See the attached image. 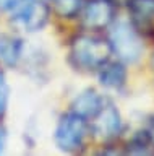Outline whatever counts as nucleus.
<instances>
[{"mask_svg": "<svg viewBox=\"0 0 154 156\" xmlns=\"http://www.w3.org/2000/svg\"><path fill=\"white\" fill-rule=\"evenodd\" d=\"M112 49L109 41L91 34H80L73 39L70 47V58L75 67L81 70H98L109 60Z\"/></svg>", "mask_w": 154, "mask_h": 156, "instance_id": "obj_1", "label": "nucleus"}, {"mask_svg": "<svg viewBox=\"0 0 154 156\" xmlns=\"http://www.w3.org/2000/svg\"><path fill=\"white\" fill-rule=\"evenodd\" d=\"M109 44L112 52L125 63H135L143 55L144 46L133 23L115 21L109 31Z\"/></svg>", "mask_w": 154, "mask_h": 156, "instance_id": "obj_2", "label": "nucleus"}, {"mask_svg": "<svg viewBox=\"0 0 154 156\" xmlns=\"http://www.w3.org/2000/svg\"><path fill=\"white\" fill-rule=\"evenodd\" d=\"M86 133H88V124L86 119L75 112L63 115L55 129V143L63 151H78L84 143Z\"/></svg>", "mask_w": 154, "mask_h": 156, "instance_id": "obj_3", "label": "nucleus"}, {"mask_svg": "<svg viewBox=\"0 0 154 156\" xmlns=\"http://www.w3.org/2000/svg\"><path fill=\"white\" fill-rule=\"evenodd\" d=\"M47 20H49V8L44 2H26L23 5H18L16 12L12 16L13 24L28 33L42 29Z\"/></svg>", "mask_w": 154, "mask_h": 156, "instance_id": "obj_4", "label": "nucleus"}, {"mask_svg": "<svg viewBox=\"0 0 154 156\" xmlns=\"http://www.w3.org/2000/svg\"><path fill=\"white\" fill-rule=\"evenodd\" d=\"M115 16V7L110 0H89L81 8V23L89 31L109 28Z\"/></svg>", "mask_w": 154, "mask_h": 156, "instance_id": "obj_5", "label": "nucleus"}, {"mask_svg": "<svg viewBox=\"0 0 154 156\" xmlns=\"http://www.w3.org/2000/svg\"><path fill=\"white\" fill-rule=\"evenodd\" d=\"M91 132L96 138L109 141L122 132V117L114 104H102L99 112L91 119Z\"/></svg>", "mask_w": 154, "mask_h": 156, "instance_id": "obj_6", "label": "nucleus"}, {"mask_svg": "<svg viewBox=\"0 0 154 156\" xmlns=\"http://www.w3.org/2000/svg\"><path fill=\"white\" fill-rule=\"evenodd\" d=\"M102 104H104L102 98L94 90H86L75 98L73 104H71V112H75V114L84 117L88 120V119H93L98 114Z\"/></svg>", "mask_w": 154, "mask_h": 156, "instance_id": "obj_7", "label": "nucleus"}, {"mask_svg": "<svg viewBox=\"0 0 154 156\" xmlns=\"http://www.w3.org/2000/svg\"><path fill=\"white\" fill-rule=\"evenodd\" d=\"M99 81L101 85L105 88H112V90H118L125 85L127 81V70L122 62H105L99 68Z\"/></svg>", "mask_w": 154, "mask_h": 156, "instance_id": "obj_8", "label": "nucleus"}, {"mask_svg": "<svg viewBox=\"0 0 154 156\" xmlns=\"http://www.w3.org/2000/svg\"><path fill=\"white\" fill-rule=\"evenodd\" d=\"M128 10L135 28L148 29L154 23V0H128Z\"/></svg>", "mask_w": 154, "mask_h": 156, "instance_id": "obj_9", "label": "nucleus"}, {"mask_svg": "<svg viewBox=\"0 0 154 156\" xmlns=\"http://www.w3.org/2000/svg\"><path fill=\"white\" fill-rule=\"evenodd\" d=\"M21 54V41L12 37H2L0 39V57L7 63H16Z\"/></svg>", "mask_w": 154, "mask_h": 156, "instance_id": "obj_10", "label": "nucleus"}, {"mask_svg": "<svg viewBox=\"0 0 154 156\" xmlns=\"http://www.w3.org/2000/svg\"><path fill=\"white\" fill-rule=\"evenodd\" d=\"M55 3V10L60 16H65V18H73L76 16L83 5H81V0H54Z\"/></svg>", "mask_w": 154, "mask_h": 156, "instance_id": "obj_11", "label": "nucleus"}, {"mask_svg": "<svg viewBox=\"0 0 154 156\" xmlns=\"http://www.w3.org/2000/svg\"><path fill=\"white\" fill-rule=\"evenodd\" d=\"M8 94H10V90H8V85H7L5 73H3V70L0 68V115H3L5 111H7Z\"/></svg>", "mask_w": 154, "mask_h": 156, "instance_id": "obj_12", "label": "nucleus"}, {"mask_svg": "<svg viewBox=\"0 0 154 156\" xmlns=\"http://www.w3.org/2000/svg\"><path fill=\"white\" fill-rule=\"evenodd\" d=\"M5 143H7V130L0 125V153L5 148Z\"/></svg>", "mask_w": 154, "mask_h": 156, "instance_id": "obj_13", "label": "nucleus"}, {"mask_svg": "<svg viewBox=\"0 0 154 156\" xmlns=\"http://www.w3.org/2000/svg\"><path fill=\"white\" fill-rule=\"evenodd\" d=\"M110 2H112V3H115V2H125V0H110ZM127 2H128V0H127Z\"/></svg>", "mask_w": 154, "mask_h": 156, "instance_id": "obj_14", "label": "nucleus"}, {"mask_svg": "<svg viewBox=\"0 0 154 156\" xmlns=\"http://www.w3.org/2000/svg\"><path fill=\"white\" fill-rule=\"evenodd\" d=\"M152 65H154V57H152Z\"/></svg>", "mask_w": 154, "mask_h": 156, "instance_id": "obj_15", "label": "nucleus"}]
</instances>
